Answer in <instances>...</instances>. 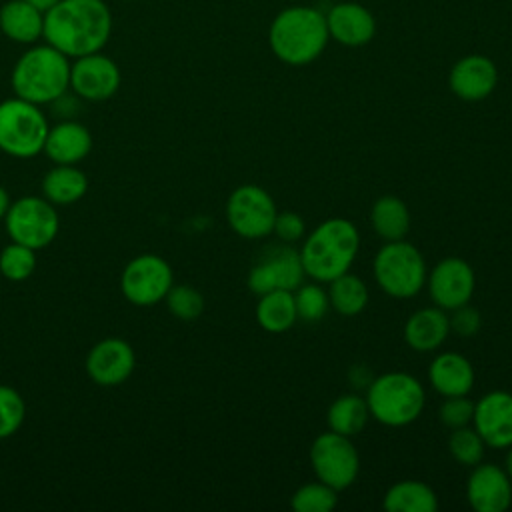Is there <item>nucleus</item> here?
I'll return each instance as SVG.
<instances>
[{
    "mask_svg": "<svg viewBox=\"0 0 512 512\" xmlns=\"http://www.w3.org/2000/svg\"><path fill=\"white\" fill-rule=\"evenodd\" d=\"M110 36L112 12L104 0H58L44 12L42 38L68 58L100 52Z\"/></svg>",
    "mask_w": 512,
    "mask_h": 512,
    "instance_id": "nucleus-1",
    "label": "nucleus"
},
{
    "mask_svg": "<svg viewBox=\"0 0 512 512\" xmlns=\"http://www.w3.org/2000/svg\"><path fill=\"white\" fill-rule=\"evenodd\" d=\"M326 14L312 6L284 8L270 24L268 40L274 56L290 66L314 62L328 44Z\"/></svg>",
    "mask_w": 512,
    "mask_h": 512,
    "instance_id": "nucleus-2",
    "label": "nucleus"
},
{
    "mask_svg": "<svg viewBox=\"0 0 512 512\" xmlns=\"http://www.w3.org/2000/svg\"><path fill=\"white\" fill-rule=\"evenodd\" d=\"M358 248L356 226L346 218H328L306 236L300 248L304 274L316 282H330L350 270Z\"/></svg>",
    "mask_w": 512,
    "mask_h": 512,
    "instance_id": "nucleus-3",
    "label": "nucleus"
},
{
    "mask_svg": "<svg viewBox=\"0 0 512 512\" xmlns=\"http://www.w3.org/2000/svg\"><path fill=\"white\" fill-rule=\"evenodd\" d=\"M10 84L18 98L32 104L58 102L70 88V58L48 42L34 44L16 60Z\"/></svg>",
    "mask_w": 512,
    "mask_h": 512,
    "instance_id": "nucleus-4",
    "label": "nucleus"
},
{
    "mask_svg": "<svg viewBox=\"0 0 512 512\" xmlns=\"http://www.w3.org/2000/svg\"><path fill=\"white\" fill-rule=\"evenodd\" d=\"M426 394L418 378L406 372H386L374 378L366 392L370 416L384 426H406L424 410Z\"/></svg>",
    "mask_w": 512,
    "mask_h": 512,
    "instance_id": "nucleus-5",
    "label": "nucleus"
},
{
    "mask_svg": "<svg viewBox=\"0 0 512 512\" xmlns=\"http://www.w3.org/2000/svg\"><path fill=\"white\" fill-rule=\"evenodd\" d=\"M428 268L420 250L404 240L386 242L374 256L376 284L394 298H412L426 284Z\"/></svg>",
    "mask_w": 512,
    "mask_h": 512,
    "instance_id": "nucleus-6",
    "label": "nucleus"
},
{
    "mask_svg": "<svg viewBox=\"0 0 512 512\" xmlns=\"http://www.w3.org/2000/svg\"><path fill=\"white\" fill-rule=\"evenodd\" d=\"M46 114L24 98L0 102V150L14 158H32L42 152L48 134Z\"/></svg>",
    "mask_w": 512,
    "mask_h": 512,
    "instance_id": "nucleus-7",
    "label": "nucleus"
},
{
    "mask_svg": "<svg viewBox=\"0 0 512 512\" xmlns=\"http://www.w3.org/2000/svg\"><path fill=\"white\" fill-rule=\"evenodd\" d=\"M4 226L12 242L42 250L56 238L60 218L54 204L44 196H22L10 202Z\"/></svg>",
    "mask_w": 512,
    "mask_h": 512,
    "instance_id": "nucleus-8",
    "label": "nucleus"
},
{
    "mask_svg": "<svg viewBox=\"0 0 512 512\" xmlns=\"http://www.w3.org/2000/svg\"><path fill=\"white\" fill-rule=\"evenodd\" d=\"M310 462L318 480L334 490L352 486L360 472V456L350 436H342L334 430L314 438L310 446Z\"/></svg>",
    "mask_w": 512,
    "mask_h": 512,
    "instance_id": "nucleus-9",
    "label": "nucleus"
},
{
    "mask_svg": "<svg viewBox=\"0 0 512 512\" xmlns=\"http://www.w3.org/2000/svg\"><path fill=\"white\" fill-rule=\"evenodd\" d=\"M174 284L170 264L158 254L134 256L122 270L120 290L134 306H154Z\"/></svg>",
    "mask_w": 512,
    "mask_h": 512,
    "instance_id": "nucleus-10",
    "label": "nucleus"
},
{
    "mask_svg": "<svg viewBox=\"0 0 512 512\" xmlns=\"http://www.w3.org/2000/svg\"><path fill=\"white\" fill-rule=\"evenodd\" d=\"M272 196L256 184L238 186L226 202V220L242 238H264L272 232L276 220Z\"/></svg>",
    "mask_w": 512,
    "mask_h": 512,
    "instance_id": "nucleus-11",
    "label": "nucleus"
},
{
    "mask_svg": "<svg viewBox=\"0 0 512 512\" xmlns=\"http://www.w3.org/2000/svg\"><path fill=\"white\" fill-rule=\"evenodd\" d=\"M118 64L100 52L84 54L70 62V88L76 96L88 102H104L120 88Z\"/></svg>",
    "mask_w": 512,
    "mask_h": 512,
    "instance_id": "nucleus-12",
    "label": "nucleus"
},
{
    "mask_svg": "<svg viewBox=\"0 0 512 512\" xmlns=\"http://www.w3.org/2000/svg\"><path fill=\"white\" fill-rule=\"evenodd\" d=\"M304 276L300 252L290 246H274L248 272V288L258 296L278 288L294 292Z\"/></svg>",
    "mask_w": 512,
    "mask_h": 512,
    "instance_id": "nucleus-13",
    "label": "nucleus"
},
{
    "mask_svg": "<svg viewBox=\"0 0 512 512\" xmlns=\"http://www.w3.org/2000/svg\"><path fill=\"white\" fill-rule=\"evenodd\" d=\"M432 302L442 310H454L470 302L476 286L472 266L456 256L440 260L426 276Z\"/></svg>",
    "mask_w": 512,
    "mask_h": 512,
    "instance_id": "nucleus-14",
    "label": "nucleus"
},
{
    "mask_svg": "<svg viewBox=\"0 0 512 512\" xmlns=\"http://www.w3.org/2000/svg\"><path fill=\"white\" fill-rule=\"evenodd\" d=\"M136 366L132 346L116 336L96 342L86 356V374L98 386H118L126 382Z\"/></svg>",
    "mask_w": 512,
    "mask_h": 512,
    "instance_id": "nucleus-15",
    "label": "nucleus"
},
{
    "mask_svg": "<svg viewBox=\"0 0 512 512\" xmlns=\"http://www.w3.org/2000/svg\"><path fill=\"white\" fill-rule=\"evenodd\" d=\"M466 498L476 512H504L512 502V480L502 466L478 462L466 480Z\"/></svg>",
    "mask_w": 512,
    "mask_h": 512,
    "instance_id": "nucleus-16",
    "label": "nucleus"
},
{
    "mask_svg": "<svg viewBox=\"0 0 512 512\" xmlns=\"http://www.w3.org/2000/svg\"><path fill=\"white\" fill-rule=\"evenodd\" d=\"M474 430L490 448L512 446V394L492 390L474 402Z\"/></svg>",
    "mask_w": 512,
    "mask_h": 512,
    "instance_id": "nucleus-17",
    "label": "nucleus"
},
{
    "mask_svg": "<svg viewBox=\"0 0 512 512\" xmlns=\"http://www.w3.org/2000/svg\"><path fill=\"white\" fill-rule=\"evenodd\" d=\"M498 82V70L488 56L470 54L460 58L448 76L450 90L466 102H478L492 94Z\"/></svg>",
    "mask_w": 512,
    "mask_h": 512,
    "instance_id": "nucleus-18",
    "label": "nucleus"
},
{
    "mask_svg": "<svg viewBox=\"0 0 512 512\" xmlns=\"http://www.w3.org/2000/svg\"><path fill=\"white\" fill-rule=\"evenodd\" d=\"M328 34L344 46H364L376 34V20L368 8L356 2L334 4L326 14Z\"/></svg>",
    "mask_w": 512,
    "mask_h": 512,
    "instance_id": "nucleus-19",
    "label": "nucleus"
},
{
    "mask_svg": "<svg viewBox=\"0 0 512 512\" xmlns=\"http://www.w3.org/2000/svg\"><path fill=\"white\" fill-rule=\"evenodd\" d=\"M92 150L90 130L74 120H64L48 128L42 152L54 164H78Z\"/></svg>",
    "mask_w": 512,
    "mask_h": 512,
    "instance_id": "nucleus-20",
    "label": "nucleus"
},
{
    "mask_svg": "<svg viewBox=\"0 0 512 512\" xmlns=\"http://www.w3.org/2000/svg\"><path fill=\"white\" fill-rule=\"evenodd\" d=\"M428 380L444 398L468 394L474 386V368L466 356L458 352H442L430 362Z\"/></svg>",
    "mask_w": 512,
    "mask_h": 512,
    "instance_id": "nucleus-21",
    "label": "nucleus"
},
{
    "mask_svg": "<svg viewBox=\"0 0 512 512\" xmlns=\"http://www.w3.org/2000/svg\"><path fill=\"white\" fill-rule=\"evenodd\" d=\"M450 332V320L438 306L416 310L404 326V340L416 352L436 350Z\"/></svg>",
    "mask_w": 512,
    "mask_h": 512,
    "instance_id": "nucleus-22",
    "label": "nucleus"
},
{
    "mask_svg": "<svg viewBox=\"0 0 512 512\" xmlns=\"http://www.w3.org/2000/svg\"><path fill=\"white\" fill-rule=\"evenodd\" d=\"M0 30L18 44H34L44 34V12L26 0H8L0 8Z\"/></svg>",
    "mask_w": 512,
    "mask_h": 512,
    "instance_id": "nucleus-23",
    "label": "nucleus"
},
{
    "mask_svg": "<svg viewBox=\"0 0 512 512\" xmlns=\"http://www.w3.org/2000/svg\"><path fill=\"white\" fill-rule=\"evenodd\" d=\"M88 190V178L76 164H54L42 178V196L54 206L78 202Z\"/></svg>",
    "mask_w": 512,
    "mask_h": 512,
    "instance_id": "nucleus-24",
    "label": "nucleus"
},
{
    "mask_svg": "<svg viewBox=\"0 0 512 512\" xmlns=\"http://www.w3.org/2000/svg\"><path fill=\"white\" fill-rule=\"evenodd\" d=\"M382 506L388 512H436L438 498L420 480H400L386 490Z\"/></svg>",
    "mask_w": 512,
    "mask_h": 512,
    "instance_id": "nucleus-25",
    "label": "nucleus"
},
{
    "mask_svg": "<svg viewBox=\"0 0 512 512\" xmlns=\"http://www.w3.org/2000/svg\"><path fill=\"white\" fill-rule=\"evenodd\" d=\"M370 224L386 242L402 240L410 230L408 206L396 196H382L372 204Z\"/></svg>",
    "mask_w": 512,
    "mask_h": 512,
    "instance_id": "nucleus-26",
    "label": "nucleus"
},
{
    "mask_svg": "<svg viewBox=\"0 0 512 512\" xmlns=\"http://www.w3.org/2000/svg\"><path fill=\"white\" fill-rule=\"evenodd\" d=\"M298 314L292 290H270L260 296L256 306V320L266 332H286L294 326Z\"/></svg>",
    "mask_w": 512,
    "mask_h": 512,
    "instance_id": "nucleus-27",
    "label": "nucleus"
},
{
    "mask_svg": "<svg viewBox=\"0 0 512 512\" xmlns=\"http://www.w3.org/2000/svg\"><path fill=\"white\" fill-rule=\"evenodd\" d=\"M370 418V410L366 404V398L358 394H342L338 396L326 414L330 430L342 434V436H354L362 432Z\"/></svg>",
    "mask_w": 512,
    "mask_h": 512,
    "instance_id": "nucleus-28",
    "label": "nucleus"
},
{
    "mask_svg": "<svg viewBox=\"0 0 512 512\" xmlns=\"http://www.w3.org/2000/svg\"><path fill=\"white\" fill-rule=\"evenodd\" d=\"M328 300H330V306L338 314L354 316V314H360L366 308L368 288L358 276H354L350 272H344V274L336 276L334 280H330Z\"/></svg>",
    "mask_w": 512,
    "mask_h": 512,
    "instance_id": "nucleus-29",
    "label": "nucleus"
},
{
    "mask_svg": "<svg viewBox=\"0 0 512 512\" xmlns=\"http://www.w3.org/2000/svg\"><path fill=\"white\" fill-rule=\"evenodd\" d=\"M338 504V490L324 482H308L300 486L292 498L290 506L296 512H330Z\"/></svg>",
    "mask_w": 512,
    "mask_h": 512,
    "instance_id": "nucleus-30",
    "label": "nucleus"
},
{
    "mask_svg": "<svg viewBox=\"0 0 512 512\" xmlns=\"http://www.w3.org/2000/svg\"><path fill=\"white\" fill-rule=\"evenodd\" d=\"M36 268V250L30 246L10 242L0 252V272L12 282H22L32 276Z\"/></svg>",
    "mask_w": 512,
    "mask_h": 512,
    "instance_id": "nucleus-31",
    "label": "nucleus"
},
{
    "mask_svg": "<svg viewBox=\"0 0 512 512\" xmlns=\"http://www.w3.org/2000/svg\"><path fill=\"white\" fill-rule=\"evenodd\" d=\"M448 450L456 462L472 468L478 462H482L486 442L474 428L460 426V428H452V434L448 438Z\"/></svg>",
    "mask_w": 512,
    "mask_h": 512,
    "instance_id": "nucleus-32",
    "label": "nucleus"
},
{
    "mask_svg": "<svg viewBox=\"0 0 512 512\" xmlns=\"http://www.w3.org/2000/svg\"><path fill=\"white\" fill-rule=\"evenodd\" d=\"M166 306L178 320H196L204 310V296L190 284H172L166 294Z\"/></svg>",
    "mask_w": 512,
    "mask_h": 512,
    "instance_id": "nucleus-33",
    "label": "nucleus"
},
{
    "mask_svg": "<svg viewBox=\"0 0 512 512\" xmlns=\"http://www.w3.org/2000/svg\"><path fill=\"white\" fill-rule=\"evenodd\" d=\"M26 416V404L20 392L8 384H0V440L14 436Z\"/></svg>",
    "mask_w": 512,
    "mask_h": 512,
    "instance_id": "nucleus-34",
    "label": "nucleus"
},
{
    "mask_svg": "<svg viewBox=\"0 0 512 512\" xmlns=\"http://www.w3.org/2000/svg\"><path fill=\"white\" fill-rule=\"evenodd\" d=\"M296 314L304 322H318L328 312V292L318 284H300L294 294Z\"/></svg>",
    "mask_w": 512,
    "mask_h": 512,
    "instance_id": "nucleus-35",
    "label": "nucleus"
},
{
    "mask_svg": "<svg viewBox=\"0 0 512 512\" xmlns=\"http://www.w3.org/2000/svg\"><path fill=\"white\" fill-rule=\"evenodd\" d=\"M474 416V402L466 396H446V400L438 408V418L448 428H460L468 426Z\"/></svg>",
    "mask_w": 512,
    "mask_h": 512,
    "instance_id": "nucleus-36",
    "label": "nucleus"
},
{
    "mask_svg": "<svg viewBox=\"0 0 512 512\" xmlns=\"http://www.w3.org/2000/svg\"><path fill=\"white\" fill-rule=\"evenodd\" d=\"M304 228L306 226H304V220H302L300 214H296V212H278L272 232L280 238V242L292 244L296 240H302Z\"/></svg>",
    "mask_w": 512,
    "mask_h": 512,
    "instance_id": "nucleus-37",
    "label": "nucleus"
},
{
    "mask_svg": "<svg viewBox=\"0 0 512 512\" xmlns=\"http://www.w3.org/2000/svg\"><path fill=\"white\" fill-rule=\"evenodd\" d=\"M452 312H454L452 318H448L450 330H454L460 338H472L478 334L482 320H480V314L476 308L464 304V306L454 308Z\"/></svg>",
    "mask_w": 512,
    "mask_h": 512,
    "instance_id": "nucleus-38",
    "label": "nucleus"
},
{
    "mask_svg": "<svg viewBox=\"0 0 512 512\" xmlns=\"http://www.w3.org/2000/svg\"><path fill=\"white\" fill-rule=\"evenodd\" d=\"M8 206H10V196L8 192L0 186V220H4L6 212H8Z\"/></svg>",
    "mask_w": 512,
    "mask_h": 512,
    "instance_id": "nucleus-39",
    "label": "nucleus"
},
{
    "mask_svg": "<svg viewBox=\"0 0 512 512\" xmlns=\"http://www.w3.org/2000/svg\"><path fill=\"white\" fill-rule=\"evenodd\" d=\"M26 2H30L32 6H36V8H40L42 12H46L48 8H52L58 0H26Z\"/></svg>",
    "mask_w": 512,
    "mask_h": 512,
    "instance_id": "nucleus-40",
    "label": "nucleus"
},
{
    "mask_svg": "<svg viewBox=\"0 0 512 512\" xmlns=\"http://www.w3.org/2000/svg\"><path fill=\"white\" fill-rule=\"evenodd\" d=\"M504 470H506L508 478L512 480V446L508 448V454H506V462H504Z\"/></svg>",
    "mask_w": 512,
    "mask_h": 512,
    "instance_id": "nucleus-41",
    "label": "nucleus"
}]
</instances>
